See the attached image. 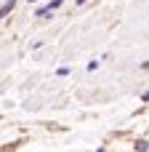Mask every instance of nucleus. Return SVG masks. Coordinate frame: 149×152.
<instances>
[{"label": "nucleus", "mask_w": 149, "mask_h": 152, "mask_svg": "<svg viewBox=\"0 0 149 152\" xmlns=\"http://www.w3.org/2000/svg\"><path fill=\"white\" fill-rule=\"evenodd\" d=\"M11 8H13V0H8V3H5V5H3V8H0V16H3V13H8V11H11Z\"/></svg>", "instance_id": "1"}]
</instances>
